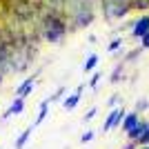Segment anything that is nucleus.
<instances>
[{
  "label": "nucleus",
  "mask_w": 149,
  "mask_h": 149,
  "mask_svg": "<svg viewBox=\"0 0 149 149\" xmlns=\"http://www.w3.org/2000/svg\"><path fill=\"white\" fill-rule=\"evenodd\" d=\"M62 36H65V25H62L56 16L47 18V38H49L51 42H56V40H60Z\"/></svg>",
  "instance_id": "obj_1"
},
{
  "label": "nucleus",
  "mask_w": 149,
  "mask_h": 149,
  "mask_svg": "<svg viewBox=\"0 0 149 149\" xmlns=\"http://www.w3.org/2000/svg\"><path fill=\"white\" fill-rule=\"evenodd\" d=\"M123 118H125V109H120V107H116V109H111V111L107 113V120H105V125H102V131H111L113 127H118L120 123H123Z\"/></svg>",
  "instance_id": "obj_2"
},
{
  "label": "nucleus",
  "mask_w": 149,
  "mask_h": 149,
  "mask_svg": "<svg viewBox=\"0 0 149 149\" xmlns=\"http://www.w3.org/2000/svg\"><path fill=\"white\" fill-rule=\"evenodd\" d=\"M147 31H149V16H143L140 20H136V22H134L131 33H134V38H140V36H145Z\"/></svg>",
  "instance_id": "obj_3"
},
{
  "label": "nucleus",
  "mask_w": 149,
  "mask_h": 149,
  "mask_svg": "<svg viewBox=\"0 0 149 149\" xmlns=\"http://www.w3.org/2000/svg\"><path fill=\"white\" fill-rule=\"evenodd\" d=\"M25 111V98H18V96H16V100H13V105L9 107V109H7L5 113H2V118H9V116H18V113H22Z\"/></svg>",
  "instance_id": "obj_4"
},
{
  "label": "nucleus",
  "mask_w": 149,
  "mask_h": 149,
  "mask_svg": "<svg viewBox=\"0 0 149 149\" xmlns=\"http://www.w3.org/2000/svg\"><path fill=\"white\" fill-rule=\"evenodd\" d=\"M80 96H82V85L76 89V91L69 96V98H65V102H62V105H65V109H76V105L80 102Z\"/></svg>",
  "instance_id": "obj_5"
},
{
  "label": "nucleus",
  "mask_w": 149,
  "mask_h": 149,
  "mask_svg": "<svg viewBox=\"0 0 149 149\" xmlns=\"http://www.w3.org/2000/svg\"><path fill=\"white\" fill-rule=\"evenodd\" d=\"M147 127H149V123H140V120H138L136 123V127H131L129 131H127V134H129V138L131 140H138V138L143 136L145 131H147Z\"/></svg>",
  "instance_id": "obj_6"
},
{
  "label": "nucleus",
  "mask_w": 149,
  "mask_h": 149,
  "mask_svg": "<svg viewBox=\"0 0 149 149\" xmlns=\"http://www.w3.org/2000/svg\"><path fill=\"white\" fill-rule=\"evenodd\" d=\"M33 85H36V80H33V78H27V80L16 89V96H18V98H27V93L33 89Z\"/></svg>",
  "instance_id": "obj_7"
},
{
  "label": "nucleus",
  "mask_w": 149,
  "mask_h": 149,
  "mask_svg": "<svg viewBox=\"0 0 149 149\" xmlns=\"http://www.w3.org/2000/svg\"><path fill=\"white\" fill-rule=\"evenodd\" d=\"M138 120H140L138 111H134V113H125V118H123V131H129L131 127H136Z\"/></svg>",
  "instance_id": "obj_8"
},
{
  "label": "nucleus",
  "mask_w": 149,
  "mask_h": 149,
  "mask_svg": "<svg viewBox=\"0 0 149 149\" xmlns=\"http://www.w3.org/2000/svg\"><path fill=\"white\" fill-rule=\"evenodd\" d=\"M47 113H49V98L40 102V111H38V118H36V123H33V127H38V125L42 123V120L47 118Z\"/></svg>",
  "instance_id": "obj_9"
},
{
  "label": "nucleus",
  "mask_w": 149,
  "mask_h": 149,
  "mask_svg": "<svg viewBox=\"0 0 149 149\" xmlns=\"http://www.w3.org/2000/svg\"><path fill=\"white\" fill-rule=\"evenodd\" d=\"M31 134H33V125H31L29 129H25L22 134H20V138L16 140V149H25V145H27V140L31 138Z\"/></svg>",
  "instance_id": "obj_10"
},
{
  "label": "nucleus",
  "mask_w": 149,
  "mask_h": 149,
  "mask_svg": "<svg viewBox=\"0 0 149 149\" xmlns=\"http://www.w3.org/2000/svg\"><path fill=\"white\" fill-rule=\"evenodd\" d=\"M96 65H98V56H96V54H91V56L85 60V65H82L85 74H87V71H93V69H96Z\"/></svg>",
  "instance_id": "obj_11"
},
{
  "label": "nucleus",
  "mask_w": 149,
  "mask_h": 149,
  "mask_svg": "<svg viewBox=\"0 0 149 149\" xmlns=\"http://www.w3.org/2000/svg\"><path fill=\"white\" fill-rule=\"evenodd\" d=\"M136 143H138V147H140V145H149V127H147V131H145V134H143V136H140V138H138V140H136Z\"/></svg>",
  "instance_id": "obj_12"
},
{
  "label": "nucleus",
  "mask_w": 149,
  "mask_h": 149,
  "mask_svg": "<svg viewBox=\"0 0 149 149\" xmlns=\"http://www.w3.org/2000/svg\"><path fill=\"white\" fill-rule=\"evenodd\" d=\"M131 5L136 7V9H147V7H149V0H134Z\"/></svg>",
  "instance_id": "obj_13"
},
{
  "label": "nucleus",
  "mask_w": 149,
  "mask_h": 149,
  "mask_svg": "<svg viewBox=\"0 0 149 149\" xmlns=\"http://www.w3.org/2000/svg\"><path fill=\"white\" fill-rule=\"evenodd\" d=\"M62 93H65V87H60V89H58V91H56V93H54V96L49 98V102H54V100H60V98H62Z\"/></svg>",
  "instance_id": "obj_14"
},
{
  "label": "nucleus",
  "mask_w": 149,
  "mask_h": 149,
  "mask_svg": "<svg viewBox=\"0 0 149 149\" xmlns=\"http://www.w3.org/2000/svg\"><path fill=\"white\" fill-rule=\"evenodd\" d=\"M96 113H98V109H96V107H91V109H89V111L85 113V120H91V118H96Z\"/></svg>",
  "instance_id": "obj_15"
},
{
  "label": "nucleus",
  "mask_w": 149,
  "mask_h": 149,
  "mask_svg": "<svg viewBox=\"0 0 149 149\" xmlns=\"http://www.w3.org/2000/svg\"><path fill=\"white\" fill-rule=\"evenodd\" d=\"M100 78H102L100 74H93V76H91V82H89V87H96V85L100 82Z\"/></svg>",
  "instance_id": "obj_16"
},
{
  "label": "nucleus",
  "mask_w": 149,
  "mask_h": 149,
  "mask_svg": "<svg viewBox=\"0 0 149 149\" xmlns=\"http://www.w3.org/2000/svg\"><path fill=\"white\" fill-rule=\"evenodd\" d=\"M140 40H143V49H149V31L145 36H140Z\"/></svg>",
  "instance_id": "obj_17"
},
{
  "label": "nucleus",
  "mask_w": 149,
  "mask_h": 149,
  "mask_svg": "<svg viewBox=\"0 0 149 149\" xmlns=\"http://www.w3.org/2000/svg\"><path fill=\"white\" fill-rule=\"evenodd\" d=\"M91 138H93V131H85V134H82V138H80V140H82V143H89Z\"/></svg>",
  "instance_id": "obj_18"
},
{
  "label": "nucleus",
  "mask_w": 149,
  "mask_h": 149,
  "mask_svg": "<svg viewBox=\"0 0 149 149\" xmlns=\"http://www.w3.org/2000/svg\"><path fill=\"white\" fill-rule=\"evenodd\" d=\"M120 42H123V40H120V38H116V40H113V42L109 45V51H116V49L120 47Z\"/></svg>",
  "instance_id": "obj_19"
},
{
  "label": "nucleus",
  "mask_w": 149,
  "mask_h": 149,
  "mask_svg": "<svg viewBox=\"0 0 149 149\" xmlns=\"http://www.w3.org/2000/svg\"><path fill=\"white\" fill-rule=\"evenodd\" d=\"M143 109H147V100H143V102H138V111H143Z\"/></svg>",
  "instance_id": "obj_20"
},
{
  "label": "nucleus",
  "mask_w": 149,
  "mask_h": 149,
  "mask_svg": "<svg viewBox=\"0 0 149 149\" xmlns=\"http://www.w3.org/2000/svg\"><path fill=\"white\" fill-rule=\"evenodd\" d=\"M143 149H149V145H143Z\"/></svg>",
  "instance_id": "obj_21"
}]
</instances>
